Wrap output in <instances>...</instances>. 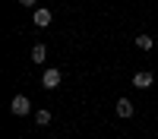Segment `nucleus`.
Here are the masks:
<instances>
[{"label": "nucleus", "mask_w": 158, "mask_h": 139, "mask_svg": "<svg viewBox=\"0 0 158 139\" xmlns=\"http://www.w3.org/2000/svg\"><path fill=\"white\" fill-rule=\"evenodd\" d=\"M19 3H22V6H35L38 0H19Z\"/></svg>", "instance_id": "nucleus-9"}, {"label": "nucleus", "mask_w": 158, "mask_h": 139, "mask_svg": "<svg viewBox=\"0 0 158 139\" xmlns=\"http://www.w3.org/2000/svg\"><path fill=\"white\" fill-rule=\"evenodd\" d=\"M60 79H63V73L51 67V70H44V76H41V88H57Z\"/></svg>", "instance_id": "nucleus-2"}, {"label": "nucleus", "mask_w": 158, "mask_h": 139, "mask_svg": "<svg viewBox=\"0 0 158 139\" xmlns=\"http://www.w3.org/2000/svg\"><path fill=\"white\" fill-rule=\"evenodd\" d=\"M51 19H54V13H51V10H44V6L32 13V22L38 25V29H44V25H51Z\"/></svg>", "instance_id": "nucleus-3"}, {"label": "nucleus", "mask_w": 158, "mask_h": 139, "mask_svg": "<svg viewBox=\"0 0 158 139\" xmlns=\"http://www.w3.org/2000/svg\"><path fill=\"white\" fill-rule=\"evenodd\" d=\"M35 123L38 126H48L51 123V111H35Z\"/></svg>", "instance_id": "nucleus-8"}, {"label": "nucleus", "mask_w": 158, "mask_h": 139, "mask_svg": "<svg viewBox=\"0 0 158 139\" xmlns=\"http://www.w3.org/2000/svg\"><path fill=\"white\" fill-rule=\"evenodd\" d=\"M44 57H48V47L44 44H35L32 47V63H44Z\"/></svg>", "instance_id": "nucleus-6"}, {"label": "nucleus", "mask_w": 158, "mask_h": 139, "mask_svg": "<svg viewBox=\"0 0 158 139\" xmlns=\"http://www.w3.org/2000/svg\"><path fill=\"white\" fill-rule=\"evenodd\" d=\"M10 111H13V114H16V117H25V114H29V111H32V101H29V98H25V95H16V98H13V101H10Z\"/></svg>", "instance_id": "nucleus-1"}, {"label": "nucleus", "mask_w": 158, "mask_h": 139, "mask_svg": "<svg viewBox=\"0 0 158 139\" xmlns=\"http://www.w3.org/2000/svg\"><path fill=\"white\" fill-rule=\"evenodd\" d=\"M117 114L127 120V117H133V101L130 98H117Z\"/></svg>", "instance_id": "nucleus-5"}, {"label": "nucleus", "mask_w": 158, "mask_h": 139, "mask_svg": "<svg viewBox=\"0 0 158 139\" xmlns=\"http://www.w3.org/2000/svg\"><path fill=\"white\" fill-rule=\"evenodd\" d=\"M152 82H155V76H152V73H136V76H133V85H136V88H142V92H146Z\"/></svg>", "instance_id": "nucleus-4"}, {"label": "nucleus", "mask_w": 158, "mask_h": 139, "mask_svg": "<svg viewBox=\"0 0 158 139\" xmlns=\"http://www.w3.org/2000/svg\"><path fill=\"white\" fill-rule=\"evenodd\" d=\"M136 47H139V51H152V47H155L152 35H136Z\"/></svg>", "instance_id": "nucleus-7"}]
</instances>
